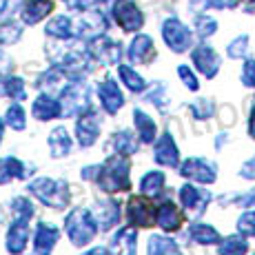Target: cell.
<instances>
[{
  "mask_svg": "<svg viewBox=\"0 0 255 255\" xmlns=\"http://www.w3.org/2000/svg\"><path fill=\"white\" fill-rule=\"evenodd\" d=\"M0 138H2V120H0Z\"/></svg>",
  "mask_w": 255,
  "mask_h": 255,
  "instance_id": "obj_47",
  "label": "cell"
},
{
  "mask_svg": "<svg viewBox=\"0 0 255 255\" xmlns=\"http://www.w3.org/2000/svg\"><path fill=\"white\" fill-rule=\"evenodd\" d=\"M98 96H100V102H102V107H105L107 114H118V109L125 105L122 93H120V89H118V85L114 80L102 82L100 89H98Z\"/></svg>",
  "mask_w": 255,
  "mask_h": 255,
  "instance_id": "obj_13",
  "label": "cell"
},
{
  "mask_svg": "<svg viewBox=\"0 0 255 255\" xmlns=\"http://www.w3.org/2000/svg\"><path fill=\"white\" fill-rule=\"evenodd\" d=\"M146 100H149V102H155L160 109H164V102H166V89H164V85H158V87H155V91H151Z\"/></svg>",
  "mask_w": 255,
  "mask_h": 255,
  "instance_id": "obj_38",
  "label": "cell"
},
{
  "mask_svg": "<svg viewBox=\"0 0 255 255\" xmlns=\"http://www.w3.org/2000/svg\"><path fill=\"white\" fill-rule=\"evenodd\" d=\"M58 238H60L58 229L49 227V224H40V227H38V233H36V249L42 255H47L53 249V244L58 242Z\"/></svg>",
  "mask_w": 255,
  "mask_h": 255,
  "instance_id": "obj_20",
  "label": "cell"
},
{
  "mask_svg": "<svg viewBox=\"0 0 255 255\" xmlns=\"http://www.w3.org/2000/svg\"><path fill=\"white\" fill-rule=\"evenodd\" d=\"M60 114H62L60 102L51 100V98H47V96L38 98V100L33 102V116H36L38 120H51V118H58Z\"/></svg>",
  "mask_w": 255,
  "mask_h": 255,
  "instance_id": "obj_19",
  "label": "cell"
},
{
  "mask_svg": "<svg viewBox=\"0 0 255 255\" xmlns=\"http://www.w3.org/2000/svg\"><path fill=\"white\" fill-rule=\"evenodd\" d=\"M215 27H218V24H215V20L213 18H200L198 20V33L200 36H211V33L215 31Z\"/></svg>",
  "mask_w": 255,
  "mask_h": 255,
  "instance_id": "obj_39",
  "label": "cell"
},
{
  "mask_svg": "<svg viewBox=\"0 0 255 255\" xmlns=\"http://www.w3.org/2000/svg\"><path fill=\"white\" fill-rule=\"evenodd\" d=\"M178 73H180V78H182V80H184V85L189 87L191 91H198V80H195V76L189 71V67H180Z\"/></svg>",
  "mask_w": 255,
  "mask_h": 255,
  "instance_id": "obj_41",
  "label": "cell"
},
{
  "mask_svg": "<svg viewBox=\"0 0 255 255\" xmlns=\"http://www.w3.org/2000/svg\"><path fill=\"white\" fill-rule=\"evenodd\" d=\"M138 235H135V229L125 227L122 231H118V235L111 240L109 244V253L111 255H135V247H138Z\"/></svg>",
  "mask_w": 255,
  "mask_h": 255,
  "instance_id": "obj_11",
  "label": "cell"
},
{
  "mask_svg": "<svg viewBox=\"0 0 255 255\" xmlns=\"http://www.w3.org/2000/svg\"><path fill=\"white\" fill-rule=\"evenodd\" d=\"M27 171H24V164L18 162L16 158H4L0 160V184L9 182L11 178H24Z\"/></svg>",
  "mask_w": 255,
  "mask_h": 255,
  "instance_id": "obj_25",
  "label": "cell"
},
{
  "mask_svg": "<svg viewBox=\"0 0 255 255\" xmlns=\"http://www.w3.org/2000/svg\"><path fill=\"white\" fill-rule=\"evenodd\" d=\"M47 31L51 36H58V38H69L71 36V22L67 18H56L51 24L47 27Z\"/></svg>",
  "mask_w": 255,
  "mask_h": 255,
  "instance_id": "obj_33",
  "label": "cell"
},
{
  "mask_svg": "<svg viewBox=\"0 0 255 255\" xmlns=\"http://www.w3.org/2000/svg\"><path fill=\"white\" fill-rule=\"evenodd\" d=\"M87 100H89V89H87V85H80V82H78V85H73L65 91L60 109L65 116H76L87 107Z\"/></svg>",
  "mask_w": 255,
  "mask_h": 255,
  "instance_id": "obj_7",
  "label": "cell"
},
{
  "mask_svg": "<svg viewBox=\"0 0 255 255\" xmlns=\"http://www.w3.org/2000/svg\"><path fill=\"white\" fill-rule=\"evenodd\" d=\"M129 218L138 227H151L155 218V207L146 198H133L129 202Z\"/></svg>",
  "mask_w": 255,
  "mask_h": 255,
  "instance_id": "obj_9",
  "label": "cell"
},
{
  "mask_svg": "<svg viewBox=\"0 0 255 255\" xmlns=\"http://www.w3.org/2000/svg\"><path fill=\"white\" fill-rule=\"evenodd\" d=\"M129 160H127V155H111L109 160H107L105 164L98 169V175H96V182L100 184L102 191H107V193H116V191H127L131 186L129 182Z\"/></svg>",
  "mask_w": 255,
  "mask_h": 255,
  "instance_id": "obj_1",
  "label": "cell"
},
{
  "mask_svg": "<svg viewBox=\"0 0 255 255\" xmlns=\"http://www.w3.org/2000/svg\"><path fill=\"white\" fill-rule=\"evenodd\" d=\"M114 16H116L118 24H120L125 31H138V29L142 27V22H144L142 11L135 7L133 0H116Z\"/></svg>",
  "mask_w": 255,
  "mask_h": 255,
  "instance_id": "obj_4",
  "label": "cell"
},
{
  "mask_svg": "<svg viewBox=\"0 0 255 255\" xmlns=\"http://www.w3.org/2000/svg\"><path fill=\"white\" fill-rule=\"evenodd\" d=\"M76 133H78V142L82 146H91L98 140V133H100V118L93 114V111L82 116L76 125Z\"/></svg>",
  "mask_w": 255,
  "mask_h": 255,
  "instance_id": "obj_8",
  "label": "cell"
},
{
  "mask_svg": "<svg viewBox=\"0 0 255 255\" xmlns=\"http://www.w3.org/2000/svg\"><path fill=\"white\" fill-rule=\"evenodd\" d=\"M155 53L153 40L149 36H138L129 47V58L131 62H149L151 56Z\"/></svg>",
  "mask_w": 255,
  "mask_h": 255,
  "instance_id": "obj_17",
  "label": "cell"
},
{
  "mask_svg": "<svg viewBox=\"0 0 255 255\" xmlns=\"http://www.w3.org/2000/svg\"><path fill=\"white\" fill-rule=\"evenodd\" d=\"M242 175L249 180H255V158H251L247 164L242 166Z\"/></svg>",
  "mask_w": 255,
  "mask_h": 255,
  "instance_id": "obj_42",
  "label": "cell"
},
{
  "mask_svg": "<svg viewBox=\"0 0 255 255\" xmlns=\"http://www.w3.org/2000/svg\"><path fill=\"white\" fill-rule=\"evenodd\" d=\"M118 73H120V78H122V82H125L127 87H129L131 91H135V93H140V91H144V87H146V82L142 80V78L135 73L131 67H127V65H120L118 67Z\"/></svg>",
  "mask_w": 255,
  "mask_h": 255,
  "instance_id": "obj_30",
  "label": "cell"
},
{
  "mask_svg": "<svg viewBox=\"0 0 255 255\" xmlns=\"http://www.w3.org/2000/svg\"><path fill=\"white\" fill-rule=\"evenodd\" d=\"M193 62H195V67H198V69L202 71L207 78H213L215 73H218V69H220L218 53H215L211 47H207V45L198 47L193 51Z\"/></svg>",
  "mask_w": 255,
  "mask_h": 255,
  "instance_id": "obj_12",
  "label": "cell"
},
{
  "mask_svg": "<svg viewBox=\"0 0 255 255\" xmlns=\"http://www.w3.org/2000/svg\"><path fill=\"white\" fill-rule=\"evenodd\" d=\"M189 238L198 244H215L220 242V233L209 224H191L189 227Z\"/></svg>",
  "mask_w": 255,
  "mask_h": 255,
  "instance_id": "obj_21",
  "label": "cell"
},
{
  "mask_svg": "<svg viewBox=\"0 0 255 255\" xmlns=\"http://www.w3.org/2000/svg\"><path fill=\"white\" fill-rule=\"evenodd\" d=\"M78 2H80V7H93V4L105 2V0H78Z\"/></svg>",
  "mask_w": 255,
  "mask_h": 255,
  "instance_id": "obj_44",
  "label": "cell"
},
{
  "mask_svg": "<svg viewBox=\"0 0 255 255\" xmlns=\"http://www.w3.org/2000/svg\"><path fill=\"white\" fill-rule=\"evenodd\" d=\"M242 82L247 87H255V60H249L242 71Z\"/></svg>",
  "mask_w": 255,
  "mask_h": 255,
  "instance_id": "obj_40",
  "label": "cell"
},
{
  "mask_svg": "<svg viewBox=\"0 0 255 255\" xmlns=\"http://www.w3.org/2000/svg\"><path fill=\"white\" fill-rule=\"evenodd\" d=\"M67 233H69L71 242L76 244V247H85V244H89L91 240L96 238L98 224L89 211L76 209V211H71L69 218H67Z\"/></svg>",
  "mask_w": 255,
  "mask_h": 255,
  "instance_id": "obj_2",
  "label": "cell"
},
{
  "mask_svg": "<svg viewBox=\"0 0 255 255\" xmlns=\"http://www.w3.org/2000/svg\"><path fill=\"white\" fill-rule=\"evenodd\" d=\"M247 42H249L247 36L238 38V40H235L233 45L229 47V56H231V58H242L244 53H247Z\"/></svg>",
  "mask_w": 255,
  "mask_h": 255,
  "instance_id": "obj_37",
  "label": "cell"
},
{
  "mask_svg": "<svg viewBox=\"0 0 255 255\" xmlns=\"http://www.w3.org/2000/svg\"><path fill=\"white\" fill-rule=\"evenodd\" d=\"M80 27H85V31H80V36L93 38V36L105 31L107 22H105V16H102V13H89V16H85V20H80Z\"/></svg>",
  "mask_w": 255,
  "mask_h": 255,
  "instance_id": "obj_27",
  "label": "cell"
},
{
  "mask_svg": "<svg viewBox=\"0 0 255 255\" xmlns=\"http://www.w3.org/2000/svg\"><path fill=\"white\" fill-rule=\"evenodd\" d=\"M182 220H184L182 211L175 207L173 202H164L155 209V222H158L164 231H178Z\"/></svg>",
  "mask_w": 255,
  "mask_h": 255,
  "instance_id": "obj_10",
  "label": "cell"
},
{
  "mask_svg": "<svg viewBox=\"0 0 255 255\" xmlns=\"http://www.w3.org/2000/svg\"><path fill=\"white\" fill-rule=\"evenodd\" d=\"M49 146H51V151H53V155H67L69 153V149H71V138L67 135V131L65 129H56L51 133V138H49Z\"/></svg>",
  "mask_w": 255,
  "mask_h": 255,
  "instance_id": "obj_28",
  "label": "cell"
},
{
  "mask_svg": "<svg viewBox=\"0 0 255 255\" xmlns=\"http://www.w3.org/2000/svg\"><path fill=\"white\" fill-rule=\"evenodd\" d=\"M24 244H27V224L13 222V227L9 229V235H7L9 253H22Z\"/></svg>",
  "mask_w": 255,
  "mask_h": 255,
  "instance_id": "obj_23",
  "label": "cell"
},
{
  "mask_svg": "<svg viewBox=\"0 0 255 255\" xmlns=\"http://www.w3.org/2000/svg\"><path fill=\"white\" fill-rule=\"evenodd\" d=\"M191 111H193L195 118L204 120V118H211V114H213V107H211V102H207V100H200V102H195V105L191 107Z\"/></svg>",
  "mask_w": 255,
  "mask_h": 255,
  "instance_id": "obj_36",
  "label": "cell"
},
{
  "mask_svg": "<svg viewBox=\"0 0 255 255\" xmlns=\"http://www.w3.org/2000/svg\"><path fill=\"white\" fill-rule=\"evenodd\" d=\"M249 133H251V138H255V109L251 114V125H249Z\"/></svg>",
  "mask_w": 255,
  "mask_h": 255,
  "instance_id": "obj_45",
  "label": "cell"
},
{
  "mask_svg": "<svg viewBox=\"0 0 255 255\" xmlns=\"http://www.w3.org/2000/svg\"><path fill=\"white\" fill-rule=\"evenodd\" d=\"M193 2V7H211V4H215V0H191Z\"/></svg>",
  "mask_w": 255,
  "mask_h": 255,
  "instance_id": "obj_43",
  "label": "cell"
},
{
  "mask_svg": "<svg viewBox=\"0 0 255 255\" xmlns=\"http://www.w3.org/2000/svg\"><path fill=\"white\" fill-rule=\"evenodd\" d=\"M149 255H182V251H180V247L173 240L153 235V238L149 240Z\"/></svg>",
  "mask_w": 255,
  "mask_h": 255,
  "instance_id": "obj_24",
  "label": "cell"
},
{
  "mask_svg": "<svg viewBox=\"0 0 255 255\" xmlns=\"http://www.w3.org/2000/svg\"><path fill=\"white\" fill-rule=\"evenodd\" d=\"M162 33H164L166 45L173 49V51H178V53L186 51V49L191 47V42H193V38H191V31L180 20H175V18H169V20L164 22Z\"/></svg>",
  "mask_w": 255,
  "mask_h": 255,
  "instance_id": "obj_5",
  "label": "cell"
},
{
  "mask_svg": "<svg viewBox=\"0 0 255 255\" xmlns=\"http://www.w3.org/2000/svg\"><path fill=\"white\" fill-rule=\"evenodd\" d=\"M7 125L11 127V129H24V111L20 105H13L11 109L7 111Z\"/></svg>",
  "mask_w": 255,
  "mask_h": 255,
  "instance_id": "obj_34",
  "label": "cell"
},
{
  "mask_svg": "<svg viewBox=\"0 0 255 255\" xmlns=\"http://www.w3.org/2000/svg\"><path fill=\"white\" fill-rule=\"evenodd\" d=\"M238 231L242 235H251V238H255V211H249V213H244L242 218H240Z\"/></svg>",
  "mask_w": 255,
  "mask_h": 255,
  "instance_id": "obj_35",
  "label": "cell"
},
{
  "mask_svg": "<svg viewBox=\"0 0 255 255\" xmlns=\"http://www.w3.org/2000/svg\"><path fill=\"white\" fill-rule=\"evenodd\" d=\"M91 51L105 65H118V60H120V45H116L114 40H107V38L105 40H96Z\"/></svg>",
  "mask_w": 255,
  "mask_h": 255,
  "instance_id": "obj_16",
  "label": "cell"
},
{
  "mask_svg": "<svg viewBox=\"0 0 255 255\" xmlns=\"http://www.w3.org/2000/svg\"><path fill=\"white\" fill-rule=\"evenodd\" d=\"M51 11V0H36V2H29L24 9V20L27 22H36L42 16Z\"/></svg>",
  "mask_w": 255,
  "mask_h": 255,
  "instance_id": "obj_31",
  "label": "cell"
},
{
  "mask_svg": "<svg viewBox=\"0 0 255 255\" xmlns=\"http://www.w3.org/2000/svg\"><path fill=\"white\" fill-rule=\"evenodd\" d=\"M247 249H249V244L244 242V238L233 235V238H227L220 244V255H244Z\"/></svg>",
  "mask_w": 255,
  "mask_h": 255,
  "instance_id": "obj_32",
  "label": "cell"
},
{
  "mask_svg": "<svg viewBox=\"0 0 255 255\" xmlns=\"http://www.w3.org/2000/svg\"><path fill=\"white\" fill-rule=\"evenodd\" d=\"M114 146H116V153L131 155L138 151V140H135V135L129 133V131H120V133L114 135Z\"/></svg>",
  "mask_w": 255,
  "mask_h": 255,
  "instance_id": "obj_26",
  "label": "cell"
},
{
  "mask_svg": "<svg viewBox=\"0 0 255 255\" xmlns=\"http://www.w3.org/2000/svg\"><path fill=\"white\" fill-rule=\"evenodd\" d=\"M133 122H135V129H138L140 140L142 142H153V138H155V122L140 109L133 111Z\"/></svg>",
  "mask_w": 255,
  "mask_h": 255,
  "instance_id": "obj_22",
  "label": "cell"
},
{
  "mask_svg": "<svg viewBox=\"0 0 255 255\" xmlns=\"http://www.w3.org/2000/svg\"><path fill=\"white\" fill-rule=\"evenodd\" d=\"M180 173L189 180H195V182L211 184L215 180V166L202 158H191L182 164V171H180Z\"/></svg>",
  "mask_w": 255,
  "mask_h": 255,
  "instance_id": "obj_6",
  "label": "cell"
},
{
  "mask_svg": "<svg viewBox=\"0 0 255 255\" xmlns=\"http://www.w3.org/2000/svg\"><path fill=\"white\" fill-rule=\"evenodd\" d=\"M31 193L36 195V198H40V202L49 204V207H65L67 202H69V191H67V184L65 182H56V180H36V182H31Z\"/></svg>",
  "mask_w": 255,
  "mask_h": 255,
  "instance_id": "obj_3",
  "label": "cell"
},
{
  "mask_svg": "<svg viewBox=\"0 0 255 255\" xmlns=\"http://www.w3.org/2000/svg\"><path fill=\"white\" fill-rule=\"evenodd\" d=\"M162 186H164V173L162 171L146 173L144 178H142V182H140L142 193H146V195H158L160 191H162Z\"/></svg>",
  "mask_w": 255,
  "mask_h": 255,
  "instance_id": "obj_29",
  "label": "cell"
},
{
  "mask_svg": "<svg viewBox=\"0 0 255 255\" xmlns=\"http://www.w3.org/2000/svg\"><path fill=\"white\" fill-rule=\"evenodd\" d=\"M155 162L164 166H175L178 164V149L173 144V138L169 133H164L155 144Z\"/></svg>",
  "mask_w": 255,
  "mask_h": 255,
  "instance_id": "obj_14",
  "label": "cell"
},
{
  "mask_svg": "<svg viewBox=\"0 0 255 255\" xmlns=\"http://www.w3.org/2000/svg\"><path fill=\"white\" fill-rule=\"evenodd\" d=\"M118 218H120V209H118L116 202H102L98 204L96 209V224L102 229V231H107V229H111L114 224L118 222Z\"/></svg>",
  "mask_w": 255,
  "mask_h": 255,
  "instance_id": "obj_18",
  "label": "cell"
},
{
  "mask_svg": "<svg viewBox=\"0 0 255 255\" xmlns=\"http://www.w3.org/2000/svg\"><path fill=\"white\" fill-rule=\"evenodd\" d=\"M87 255H105V251H102V249H93V251H89Z\"/></svg>",
  "mask_w": 255,
  "mask_h": 255,
  "instance_id": "obj_46",
  "label": "cell"
},
{
  "mask_svg": "<svg viewBox=\"0 0 255 255\" xmlns=\"http://www.w3.org/2000/svg\"><path fill=\"white\" fill-rule=\"evenodd\" d=\"M180 200H182V204L189 211H202L204 209V204L209 202V193L207 191H200V189H195V186H191V184H186L180 189Z\"/></svg>",
  "mask_w": 255,
  "mask_h": 255,
  "instance_id": "obj_15",
  "label": "cell"
}]
</instances>
